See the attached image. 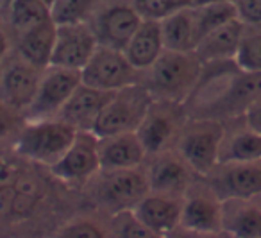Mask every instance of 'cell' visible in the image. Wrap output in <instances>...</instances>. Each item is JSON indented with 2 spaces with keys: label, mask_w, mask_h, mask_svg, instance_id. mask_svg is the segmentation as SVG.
<instances>
[{
  "label": "cell",
  "mask_w": 261,
  "mask_h": 238,
  "mask_svg": "<svg viewBox=\"0 0 261 238\" xmlns=\"http://www.w3.org/2000/svg\"><path fill=\"white\" fill-rule=\"evenodd\" d=\"M149 72L154 99L181 104L199 88L204 63L195 52L165 51Z\"/></svg>",
  "instance_id": "1"
},
{
  "label": "cell",
  "mask_w": 261,
  "mask_h": 238,
  "mask_svg": "<svg viewBox=\"0 0 261 238\" xmlns=\"http://www.w3.org/2000/svg\"><path fill=\"white\" fill-rule=\"evenodd\" d=\"M79 131L59 118L27 122L16 140V152L31 161L52 166L73 144Z\"/></svg>",
  "instance_id": "2"
},
{
  "label": "cell",
  "mask_w": 261,
  "mask_h": 238,
  "mask_svg": "<svg viewBox=\"0 0 261 238\" xmlns=\"http://www.w3.org/2000/svg\"><path fill=\"white\" fill-rule=\"evenodd\" d=\"M225 136L224 122L197 118L179 134V156L199 176L207 177L220 163V147Z\"/></svg>",
  "instance_id": "3"
},
{
  "label": "cell",
  "mask_w": 261,
  "mask_h": 238,
  "mask_svg": "<svg viewBox=\"0 0 261 238\" xmlns=\"http://www.w3.org/2000/svg\"><path fill=\"white\" fill-rule=\"evenodd\" d=\"M154 101L156 99L149 88L140 86V83L116 91L95 122L91 133L97 138H108L136 131Z\"/></svg>",
  "instance_id": "4"
},
{
  "label": "cell",
  "mask_w": 261,
  "mask_h": 238,
  "mask_svg": "<svg viewBox=\"0 0 261 238\" xmlns=\"http://www.w3.org/2000/svg\"><path fill=\"white\" fill-rule=\"evenodd\" d=\"M140 72L130 65L125 52L98 45L88 65L81 70L83 84L104 91H120L140 83Z\"/></svg>",
  "instance_id": "5"
},
{
  "label": "cell",
  "mask_w": 261,
  "mask_h": 238,
  "mask_svg": "<svg viewBox=\"0 0 261 238\" xmlns=\"http://www.w3.org/2000/svg\"><path fill=\"white\" fill-rule=\"evenodd\" d=\"M81 72L48 66L41 72L40 86L31 106L25 109V118L34 120L58 118L63 106L68 102L72 93L81 86Z\"/></svg>",
  "instance_id": "6"
},
{
  "label": "cell",
  "mask_w": 261,
  "mask_h": 238,
  "mask_svg": "<svg viewBox=\"0 0 261 238\" xmlns=\"http://www.w3.org/2000/svg\"><path fill=\"white\" fill-rule=\"evenodd\" d=\"M104 174L106 177L98 183L97 188V199L113 215L135 209L138 202L150 194L147 174L140 172V169L113 170V172Z\"/></svg>",
  "instance_id": "7"
},
{
  "label": "cell",
  "mask_w": 261,
  "mask_h": 238,
  "mask_svg": "<svg viewBox=\"0 0 261 238\" xmlns=\"http://www.w3.org/2000/svg\"><path fill=\"white\" fill-rule=\"evenodd\" d=\"M52 176L68 184H79L100 172L98 138L91 131H79L73 144L50 166Z\"/></svg>",
  "instance_id": "8"
},
{
  "label": "cell",
  "mask_w": 261,
  "mask_h": 238,
  "mask_svg": "<svg viewBox=\"0 0 261 238\" xmlns=\"http://www.w3.org/2000/svg\"><path fill=\"white\" fill-rule=\"evenodd\" d=\"M98 47L95 31L86 23L58 26L50 66L81 72Z\"/></svg>",
  "instance_id": "9"
},
{
  "label": "cell",
  "mask_w": 261,
  "mask_h": 238,
  "mask_svg": "<svg viewBox=\"0 0 261 238\" xmlns=\"http://www.w3.org/2000/svg\"><path fill=\"white\" fill-rule=\"evenodd\" d=\"M210 186L222 199H249L261 194V161L218 163L210 174Z\"/></svg>",
  "instance_id": "10"
},
{
  "label": "cell",
  "mask_w": 261,
  "mask_h": 238,
  "mask_svg": "<svg viewBox=\"0 0 261 238\" xmlns=\"http://www.w3.org/2000/svg\"><path fill=\"white\" fill-rule=\"evenodd\" d=\"M175 102L160 101L150 106L145 118L142 120L136 134L142 140L143 147L150 154H161L167 151L170 141L179 133V111Z\"/></svg>",
  "instance_id": "11"
},
{
  "label": "cell",
  "mask_w": 261,
  "mask_h": 238,
  "mask_svg": "<svg viewBox=\"0 0 261 238\" xmlns=\"http://www.w3.org/2000/svg\"><path fill=\"white\" fill-rule=\"evenodd\" d=\"M41 79V70L34 68L22 58L2 66L0 79V102L8 108L25 111L33 102Z\"/></svg>",
  "instance_id": "12"
},
{
  "label": "cell",
  "mask_w": 261,
  "mask_h": 238,
  "mask_svg": "<svg viewBox=\"0 0 261 238\" xmlns=\"http://www.w3.org/2000/svg\"><path fill=\"white\" fill-rule=\"evenodd\" d=\"M222 208L224 202L207 184L199 190H190L182 197L181 227L192 231H224L222 229Z\"/></svg>",
  "instance_id": "13"
},
{
  "label": "cell",
  "mask_w": 261,
  "mask_h": 238,
  "mask_svg": "<svg viewBox=\"0 0 261 238\" xmlns=\"http://www.w3.org/2000/svg\"><path fill=\"white\" fill-rule=\"evenodd\" d=\"M193 170L188 166V163L177 154L172 152H161L154 163L147 170V181L149 188L154 194L163 195H177L185 197V194L190 190L193 181Z\"/></svg>",
  "instance_id": "14"
},
{
  "label": "cell",
  "mask_w": 261,
  "mask_h": 238,
  "mask_svg": "<svg viewBox=\"0 0 261 238\" xmlns=\"http://www.w3.org/2000/svg\"><path fill=\"white\" fill-rule=\"evenodd\" d=\"M115 93L116 91L97 90V88L81 83V86L68 99V102L63 106L58 118L70 124L77 131H91Z\"/></svg>",
  "instance_id": "15"
},
{
  "label": "cell",
  "mask_w": 261,
  "mask_h": 238,
  "mask_svg": "<svg viewBox=\"0 0 261 238\" xmlns=\"http://www.w3.org/2000/svg\"><path fill=\"white\" fill-rule=\"evenodd\" d=\"M142 22V15L136 11L135 6L118 4L106 9L98 16L97 29H95L98 45L116 49V51H125L127 43L135 36Z\"/></svg>",
  "instance_id": "16"
},
{
  "label": "cell",
  "mask_w": 261,
  "mask_h": 238,
  "mask_svg": "<svg viewBox=\"0 0 261 238\" xmlns=\"http://www.w3.org/2000/svg\"><path fill=\"white\" fill-rule=\"evenodd\" d=\"M182 197L163 195L150 192L138 202L133 213L145 224L149 229L160 236H168L174 229L181 226Z\"/></svg>",
  "instance_id": "17"
},
{
  "label": "cell",
  "mask_w": 261,
  "mask_h": 238,
  "mask_svg": "<svg viewBox=\"0 0 261 238\" xmlns=\"http://www.w3.org/2000/svg\"><path fill=\"white\" fill-rule=\"evenodd\" d=\"M98 156H100V170L113 172V170L140 169L147 151L136 131H130L115 136L98 138Z\"/></svg>",
  "instance_id": "18"
},
{
  "label": "cell",
  "mask_w": 261,
  "mask_h": 238,
  "mask_svg": "<svg viewBox=\"0 0 261 238\" xmlns=\"http://www.w3.org/2000/svg\"><path fill=\"white\" fill-rule=\"evenodd\" d=\"M222 208V229L231 238H261V194L227 199Z\"/></svg>",
  "instance_id": "19"
},
{
  "label": "cell",
  "mask_w": 261,
  "mask_h": 238,
  "mask_svg": "<svg viewBox=\"0 0 261 238\" xmlns=\"http://www.w3.org/2000/svg\"><path fill=\"white\" fill-rule=\"evenodd\" d=\"M125 56L129 63L135 66L138 72L150 70L156 61L165 52L163 33H161L160 20H145L140 23L138 31L125 47Z\"/></svg>",
  "instance_id": "20"
},
{
  "label": "cell",
  "mask_w": 261,
  "mask_h": 238,
  "mask_svg": "<svg viewBox=\"0 0 261 238\" xmlns=\"http://www.w3.org/2000/svg\"><path fill=\"white\" fill-rule=\"evenodd\" d=\"M242 34H243V23L240 20H232V22L211 31L197 45L195 49L197 58L204 65L234 61Z\"/></svg>",
  "instance_id": "21"
},
{
  "label": "cell",
  "mask_w": 261,
  "mask_h": 238,
  "mask_svg": "<svg viewBox=\"0 0 261 238\" xmlns=\"http://www.w3.org/2000/svg\"><path fill=\"white\" fill-rule=\"evenodd\" d=\"M58 26L54 22L38 26L25 31L18 36V54L23 61L38 70H47L50 66L52 52H54Z\"/></svg>",
  "instance_id": "22"
},
{
  "label": "cell",
  "mask_w": 261,
  "mask_h": 238,
  "mask_svg": "<svg viewBox=\"0 0 261 238\" xmlns=\"http://www.w3.org/2000/svg\"><path fill=\"white\" fill-rule=\"evenodd\" d=\"M165 51L174 52H195L199 45V29H197L193 8H186L161 20Z\"/></svg>",
  "instance_id": "23"
},
{
  "label": "cell",
  "mask_w": 261,
  "mask_h": 238,
  "mask_svg": "<svg viewBox=\"0 0 261 238\" xmlns=\"http://www.w3.org/2000/svg\"><path fill=\"white\" fill-rule=\"evenodd\" d=\"M261 161V134L243 127L227 133L220 147V163H250Z\"/></svg>",
  "instance_id": "24"
},
{
  "label": "cell",
  "mask_w": 261,
  "mask_h": 238,
  "mask_svg": "<svg viewBox=\"0 0 261 238\" xmlns=\"http://www.w3.org/2000/svg\"><path fill=\"white\" fill-rule=\"evenodd\" d=\"M9 16L18 34L43 23L54 22L52 8L45 0H13L9 4Z\"/></svg>",
  "instance_id": "25"
},
{
  "label": "cell",
  "mask_w": 261,
  "mask_h": 238,
  "mask_svg": "<svg viewBox=\"0 0 261 238\" xmlns=\"http://www.w3.org/2000/svg\"><path fill=\"white\" fill-rule=\"evenodd\" d=\"M234 65L243 72L261 74V23L243 26V34L234 56Z\"/></svg>",
  "instance_id": "26"
},
{
  "label": "cell",
  "mask_w": 261,
  "mask_h": 238,
  "mask_svg": "<svg viewBox=\"0 0 261 238\" xmlns=\"http://www.w3.org/2000/svg\"><path fill=\"white\" fill-rule=\"evenodd\" d=\"M193 13H195V22H197L200 40H202L207 33H211V31L218 29V27L225 26V23L232 22V20H238L234 4L199 6V8H193Z\"/></svg>",
  "instance_id": "27"
},
{
  "label": "cell",
  "mask_w": 261,
  "mask_h": 238,
  "mask_svg": "<svg viewBox=\"0 0 261 238\" xmlns=\"http://www.w3.org/2000/svg\"><path fill=\"white\" fill-rule=\"evenodd\" d=\"M111 238H163L145 226L138 217L130 211H120L113 215Z\"/></svg>",
  "instance_id": "28"
},
{
  "label": "cell",
  "mask_w": 261,
  "mask_h": 238,
  "mask_svg": "<svg viewBox=\"0 0 261 238\" xmlns=\"http://www.w3.org/2000/svg\"><path fill=\"white\" fill-rule=\"evenodd\" d=\"M193 0H135L136 11L145 20H163L181 9L192 8Z\"/></svg>",
  "instance_id": "29"
},
{
  "label": "cell",
  "mask_w": 261,
  "mask_h": 238,
  "mask_svg": "<svg viewBox=\"0 0 261 238\" xmlns=\"http://www.w3.org/2000/svg\"><path fill=\"white\" fill-rule=\"evenodd\" d=\"M93 0H58L52 6V18L56 26L83 23Z\"/></svg>",
  "instance_id": "30"
},
{
  "label": "cell",
  "mask_w": 261,
  "mask_h": 238,
  "mask_svg": "<svg viewBox=\"0 0 261 238\" xmlns=\"http://www.w3.org/2000/svg\"><path fill=\"white\" fill-rule=\"evenodd\" d=\"M47 238H111V234L93 220L77 219L63 224Z\"/></svg>",
  "instance_id": "31"
},
{
  "label": "cell",
  "mask_w": 261,
  "mask_h": 238,
  "mask_svg": "<svg viewBox=\"0 0 261 238\" xmlns=\"http://www.w3.org/2000/svg\"><path fill=\"white\" fill-rule=\"evenodd\" d=\"M236 15L243 26H259L261 23V0H236Z\"/></svg>",
  "instance_id": "32"
},
{
  "label": "cell",
  "mask_w": 261,
  "mask_h": 238,
  "mask_svg": "<svg viewBox=\"0 0 261 238\" xmlns=\"http://www.w3.org/2000/svg\"><path fill=\"white\" fill-rule=\"evenodd\" d=\"M242 118H243V124H245L249 129H252L261 134V95L256 99V101L250 102Z\"/></svg>",
  "instance_id": "33"
},
{
  "label": "cell",
  "mask_w": 261,
  "mask_h": 238,
  "mask_svg": "<svg viewBox=\"0 0 261 238\" xmlns=\"http://www.w3.org/2000/svg\"><path fill=\"white\" fill-rule=\"evenodd\" d=\"M16 111L0 102V140L8 138L16 129Z\"/></svg>",
  "instance_id": "34"
},
{
  "label": "cell",
  "mask_w": 261,
  "mask_h": 238,
  "mask_svg": "<svg viewBox=\"0 0 261 238\" xmlns=\"http://www.w3.org/2000/svg\"><path fill=\"white\" fill-rule=\"evenodd\" d=\"M167 238H231L225 231H213V233H206V231H192L185 229L179 226L177 229H174Z\"/></svg>",
  "instance_id": "35"
},
{
  "label": "cell",
  "mask_w": 261,
  "mask_h": 238,
  "mask_svg": "<svg viewBox=\"0 0 261 238\" xmlns=\"http://www.w3.org/2000/svg\"><path fill=\"white\" fill-rule=\"evenodd\" d=\"M9 52V40L4 34V31L0 29V61H4V58Z\"/></svg>",
  "instance_id": "36"
},
{
  "label": "cell",
  "mask_w": 261,
  "mask_h": 238,
  "mask_svg": "<svg viewBox=\"0 0 261 238\" xmlns=\"http://www.w3.org/2000/svg\"><path fill=\"white\" fill-rule=\"evenodd\" d=\"M236 0H193V8L199 6H211V4H234Z\"/></svg>",
  "instance_id": "37"
},
{
  "label": "cell",
  "mask_w": 261,
  "mask_h": 238,
  "mask_svg": "<svg viewBox=\"0 0 261 238\" xmlns=\"http://www.w3.org/2000/svg\"><path fill=\"white\" fill-rule=\"evenodd\" d=\"M45 2H47V4H48V6H50V8H52V6H54L56 2H58V0H45Z\"/></svg>",
  "instance_id": "38"
},
{
  "label": "cell",
  "mask_w": 261,
  "mask_h": 238,
  "mask_svg": "<svg viewBox=\"0 0 261 238\" xmlns=\"http://www.w3.org/2000/svg\"><path fill=\"white\" fill-rule=\"evenodd\" d=\"M0 2H2V4H6V6H9L13 2V0H0Z\"/></svg>",
  "instance_id": "39"
},
{
  "label": "cell",
  "mask_w": 261,
  "mask_h": 238,
  "mask_svg": "<svg viewBox=\"0 0 261 238\" xmlns=\"http://www.w3.org/2000/svg\"><path fill=\"white\" fill-rule=\"evenodd\" d=\"M2 66L4 65H2V61H0V79H2Z\"/></svg>",
  "instance_id": "40"
},
{
  "label": "cell",
  "mask_w": 261,
  "mask_h": 238,
  "mask_svg": "<svg viewBox=\"0 0 261 238\" xmlns=\"http://www.w3.org/2000/svg\"><path fill=\"white\" fill-rule=\"evenodd\" d=\"M165 238H167V236H165Z\"/></svg>",
  "instance_id": "41"
}]
</instances>
